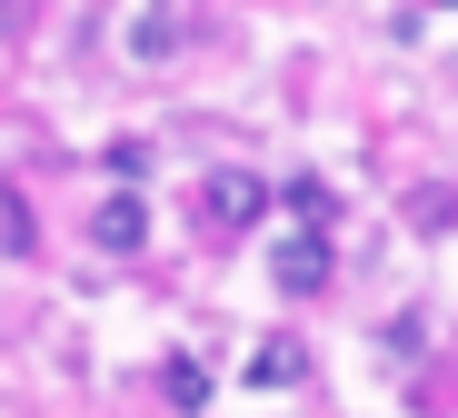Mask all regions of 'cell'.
<instances>
[{"mask_svg":"<svg viewBox=\"0 0 458 418\" xmlns=\"http://www.w3.org/2000/svg\"><path fill=\"white\" fill-rule=\"evenodd\" d=\"M329 269H339V249H329V229H319V219H299V229L279 239V260H269V279H279L289 299H319V289H329Z\"/></svg>","mask_w":458,"mask_h":418,"instance_id":"cell-1","label":"cell"},{"mask_svg":"<svg viewBox=\"0 0 458 418\" xmlns=\"http://www.w3.org/2000/svg\"><path fill=\"white\" fill-rule=\"evenodd\" d=\"M269 200H279V190H269L259 170H219V180L199 190V219H209V229H250Z\"/></svg>","mask_w":458,"mask_h":418,"instance_id":"cell-2","label":"cell"},{"mask_svg":"<svg viewBox=\"0 0 458 418\" xmlns=\"http://www.w3.org/2000/svg\"><path fill=\"white\" fill-rule=\"evenodd\" d=\"M90 239L110 249V260H130V249L149 239V200H140V190H110V200L90 209Z\"/></svg>","mask_w":458,"mask_h":418,"instance_id":"cell-3","label":"cell"},{"mask_svg":"<svg viewBox=\"0 0 458 418\" xmlns=\"http://www.w3.org/2000/svg\"><path fill=\"white\" fill-rule=\"evenodd\" d=\"M0 249H11V260H40V229H30V200L0 180Z\"/></svg>","mask_w":458,"mask_h":418,"instance_id":"cell-4","label":"cell"},{"mask_svg":"<svg viewBox=\"0 0 458 418\" xmlns=\"http://www.w3.org/2000/svg\"><path fill=\"white\" fill-rule=\"evenodd\" d=\"M279 209H289V219H319V229H329V219H339V190H329V180H279Z\"/></svg>","mask_w":458,"mask_h":418,"instance_id":"cell-5","label":"cell"},{"mask_svg":"<svg viewBox=\"0 0 458 418\" xmlns=\"http://www.w3.org/2000/svg\"><path fill=\"white\" fill-rule=\"evenodd\" d=\"M130 50H140V60H170V50H180V11H140V21H130Z\"/></svg>","mask_w":458,"mask_h":418,"instance_id":"cell-6","label":"cell"},{"mask_svg":"<svg viewBox=\"0 0 458 418\" xmlns=\"http://www.w3.org/2000/svg\"><path fill=\"white\" fill-rule=\"evenodd\" d=\"M250 379H259V388H299V379H310V359H299L289 339H269V349L250 359Z\"/></svg>","mask_w":458,"mask_h":418,"instance_id":"cell-7","label":"cell"},{"mask_svg":"<svg viewBox=\"0 0 458 418\" xmlns=\"http://www.w3.org/2000/svg\"><path fill=\"white\" fill-rule=\"evenodd\" d=\"M160 388H170V408H209V369H199V359H170Z\"/></svg>","mask_w":458,"mask_h":418,"instance_id":"cell-8","label":"cell"},{"mask_svg":"<svg viewBox=\"0 0 458 418\" xmlns=\"http://www.w3.org/2000/svg\"><path fill=\"white\" fill-rule=\"evenodd\" d=\"M409 219H419V229H448V219H458V200H448V190H419V200H409Z\"/></svg>","mask_w":458,"mask_h":418,"instance_id":"cell-9","label":"cell"},{"mask_svg":"<svg viewBox=\"0 0 458 418\" xmlns=\"http://www.w3.org/2000/svg\"><path fill=\"white\" fill-rule=\"evenodd\" d=\"M419 349H428V328H419V309H409V319H389V359H419Z\"/></svg>","mask_w":458,"mask_h":418,"instance_id":"cell-10","label":"cell"}]
</instances>
